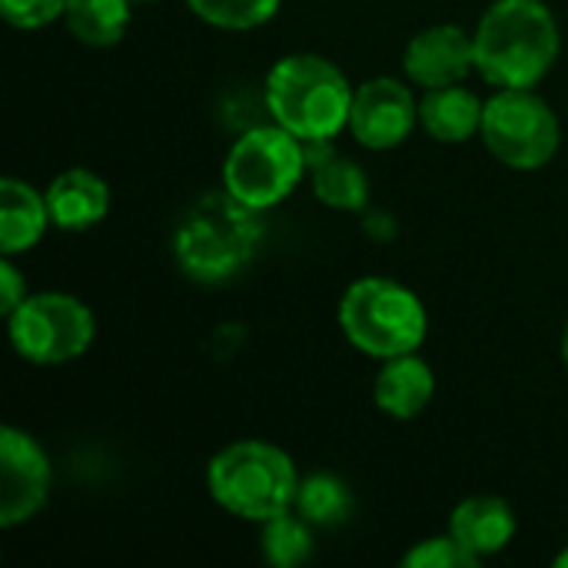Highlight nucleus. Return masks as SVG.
Returning a JSON list of instances; mask_svg holds the SVG:
<instances>
[{"instance_id": "obj_1", "label": "nucleus", "mask_w": 568, "mask_h": 568, "mask_svg": "<svg viewBox=\"0 0 568 568\" xmlns=\"http://www.w3.org/2000/svg\"><path fill=\"white\" fill-rule=\"evenodd\" d=\"M476 73L496 90H536L559 60L562 33L546 0H493L473 30Z\"/></svg>"}, {"instance_id": "obj_2", "label": "nucleus", "mask_w": 568, "mask_h": 568, "mask_svg": "<svg viewBox=\"0 0 568 568\" xmlns=\"http://www.w3.org/2000/svg\"><path fill=\"white\" fill-rule=\"evenodd\" d=\"M263 243L260 210L240 203L226 190L203 193L180 216L173 233V260L183 276L220 286L240 276Z\"/></svg>"}, {"instance_id": "obj_3", "label": "nucleus", "mask_w": 568, "mask_h": 568, "mask_svg": "<svg viewBox=\"0 0 568 568\" xmlns=\"http://www.w3.org/2000/svg\"><path fill=\"white\" fill-rule=\"evenodd\" d=\"M356 87L320 53H286L266 73V110L273 123L303 143L336 140L349 130Z\"/></svg>"}, {"instance_id": "obj_4", "label": "nucleus", "mask_w": 568, "mask_h": 568, "mask_svg": "<svg viewBox=\"0 0 568 568\" xmlns=\"http://www.w3.org/2000/svg\"><path fill=\"white\" fill-rule=\"evenodd\" d=\"M206 493L223 513L263 526L296 506L300 473L286 449L263 439H240L206 463Z\"/></svg>"}, {"instance_id": "obj_5", "label": "nucleus", "mask_w": 568, "mask_h": 568, "mask_svg": "<svg viewBox=\"0 0 568 568\" xmlns=\"http://www.w3.org/2000/svg\"><path fill=\"white\" fill-rule=\"evenodd\" d=\"M336 320L346 343L379 363L419 353L429 333L423 300L389 276H363L349 283L339 300Z\"/></svg>"}, {"instance_id": "obj_6", "label": "nucleus", "mask_w": 568, "mask_h": 568, "mask_svg": "<svg viewBox=\"0 0 568 568\" xmlns=\"http://www.w3.org/2000/svg\"><path fill=\"white\" fill-rule=\"evenodd\" d=\"M306 143L280 123H260L236 136L223 160V190L253 210H273L306 180Z\"/></svg>"}, {"instance_id": "obj_7", "label": "nucleus", "mask_w": 568, "mask_h": 568, "mask_svg": "<svg viewBox=\"0 0 568 568\" xmlns=\"http://www.w3.org/2000/svg\"><path fill=\"white\" fill-rule=\"evenodd\" d=\"M13 353L33 366H67L80 359L97 336L93 310L60 290L27 293V300L3 316Z\"/></svg>"}, {"instance_id": "obj_8", "label": "nucleus", "mask_w": 568, "mask_h": 568, "mask_svg": "<svg viewBox=\"0 0 568 568\" xmlns=\"http://www.w3.org/2000/svg\"><path fill=\"white\" fill-rule=\"evenodd\" d=\"M479 136L503 166L529 173L556 160L562 126L536 90H496L486 100Z\"/></svg>"}, {"instance_id": "obj_9", "label": "nucleus", "mask_w": 568, "mask_h": 568, "mask_svg": "<svg viewBox=\"0 0 568 568\" xmlns=\"http://www.w3.org/2000/svg\"><path fill=\"white\" fill-rule=\"evenodd\" d=\"M53 469L43 446L17 429H0V526L17 529L30 523L50 499Z\"/></svg>"}, {"instance_id": "obj_10", "label": "nucleus", "mask_w": 568, "mask_h": 568, "mask_svg": "<svg viewBox=\"0 0 568 568\" xmlns=\"http://www.w3.org/2000/svg\"><path fill=\"white\" fill-rule=\"evenodd\" d=\"M419 126V100L396 77H373L353 93L349 133L359 146L386 153L409 140Z\"/></svg>"}, {"instance_id": "obj_11", "label": "nucleus", "mask_w": 568, "mask_h": 568, "mask_svg": "<svg viewBox=\"0 0 568 568\" xmlns=\"http://www.w3.org/2000/svg\"><path fill=\"white\" fill-rule=\"evenodd\" d=\"M403 70L423 90L463 83L476 70L473 33H466L456 23H433V27L419 30L406 43Z\"/></svg>"}, {"instance_id": "obj_12", "label": "nucleus", "mask_w": 568, "mask_h": 568, "mask_svg": "<svg viewBox=\"0 0 568 568\" xmlns=\"http://www.w3.org/2000/svg\"><path fill=\"white\" fill-rule=\"evenodd\" d=\"M43 193H47L50 220L63 233H87L97 223H103L110 213V186L100 173L87 166L63 170L60 176L50 180Z\"/></svg>"}, {"instance_id": "obj_13", "label": "nucleus", "mask_w": 568, "mask_h": 568, "mask_svg": "<svg viewBox=\"0 0 568 568\" xmlns=\"http://www.w3.org/2000/svg\"><path fill=\"white\" fill-rule=\"evenodd\" d=\"M436 396V373L426 359L416 353L383 359L376 383H373V403L383 416L409 423L429 409Z\"/></svg>"}, {"instance_id": "obj_14", "label": "nucleus", "mask_w": 568, "mask_h": 568, "mask_svg": "<svg viewBox=\"0 0 568 568\" xmlns=\"http://www.w3.org/2000/svg\"><path fill=\"white\" fill-rule=\"evenodd\" d=\"M306 180L313 186V196L329 206V210H343V213H356L366 210L369 203V180L363 173V166L349 156H343L333 140L323 143H306Z\"/></svg>"}, {"instance_id": "obj_15", "label": "nucleus", "mask_w": 568, "mask_h": 568, "mask_svg": "<svg viewBox=\"0 0 568 568\" xmlns=\"http://www.w3.org/2000/svg\"><path fill=\"white\" fill-rule=\"evenodd\" d=\"M516 509L499 496H469L449 516V532L483 562L516 539Z\"/></svg>"}, {"instance_id": "obj_16", "label": "nucleus", "mask_w": 568, "mask_h": 568, "mask_svg": "<svg viewBox=\"0 0 568 568\" xmlns=\"http://www.w3.org/2000/svg\"><path fill=\"white\" fill-rule=\"evenodd\" d=\"M50 226L53 220H50L47 193H40L27 180L3 176L0 180V256H20L33 250Z\"/></svg>"}, {"instance_id": "obj_17", "label": "nucleus", "mask_w": 568, "mask_h": 568, "mask_svg": "<svg viewBox=\"0 0 568 568\" xmlns=\"http://www.w3.org/2000/svg\"><path fill=\"white\" fill-rule=\"evenodd\" d=\"M486 100L473 93L466 83L436 87L419 97V126L436 143H466L483 126Z\"/></svg>"}, {"instance_id": "obj_18", "label": "nucleus", "mask_w": 568, "mask_h": 568, "mask_svg": "<svg viewBox=\"0 0 568 568\" xmlns=\"http://www.w3.org/2000/svg\"><path fill=\"white\" fill-rule=\"evenodd\" d=\"M133 17V0H67L63 23L87 47H113L123 40Z\"/></svg>"}, {"instance_id": "obj_19", "label": "nucleus", "mask_w": 568, "mask_h": 568, "mask_svg": "<svg viewBox=\"0 0 568 568\" xmlns=\"http://www.w3.org/2000/svg\"><path fill=\"white\" fill-rule=\"evenodd\" d=\"M306 523L316 529H336L353 516V493L349 486L333 476V473H313L300 479L296 506H293Z\"/></svg>"}, {"instance_id": "obj_20", "label": "nucleus", "mask_w": 568, "mask_h": 568, "mask_svg": "<svg viewBox=\"0 0 568 568\" xmlns=\"http://www.w3.org/2000/svg\"><path fill=\"white\" fill-rule=\"evenodd\" d=\"M313 523H306L296 509L273 516L260 526V552L270 566L276 568H296L310 562L313 549H316V536H313Z\"/></svg>"}, {"instance_id": "obj_21", "label": "nucleus", "mask_w": 568, "mask_h": 568, "mask_svg": "<svg viewBox=\"0 0 568 568\" xmlns=\"http://www.w3.org/2000/svg\"><path fill=\"white\" fill-rule=\"evenodd\" d=\"M186 7L216 30H256L280 13L283 0H186Z\"/></svg>"}, {"instance_id": "obj_22", "label": "nucleus", "mask_w": 568, "mask_h": 568, "mask_svg": "<svg viewBox=\"0 0 568 568\" xmlns=\"http://www.w3.org/2000/svg\"><path fill=\"white\" fill-rule=\"evenodd\" d=\"M403 566L406 568H476L479 559L453 536H433V539H423L416 542L406 556H403Z\"/></svg>"}, {"instance_id": "obj_23", "label": "nucleus", "mask_w": 568, "mask_h": 568, "mask_svg": "<svg viewBox=\"0 0 568 568\" xmlns=\"http://www.w3.org/2000/svg\"><path fill=\"white\" fill-rule=\"evenodd\" d=\"M67 0H0V13L17 30H40L53 20H63Z\"/></svg>"}, {"instance_id": "obj_24", "label": "nucleus", "mask_w": 568, "mask_h": 568, "mask_svg": "<svg viewBox=\"0 0 568 568\" xmlns=\"http://www.w3.org/2000/svg\"><path fill=\"white\" fill-rule=\"evenodd\" d=\"M27 280H23V273L17 270V263H13V256H3L0 260V313L3 316H10L23 300H27Z\"/></svg>"}, {"instance_id": "obj_25", "label": "nucleus", "mask_w": 568, "mask_h": 568, "mask_svg": "<svg viewBox=\"0 0 568 568\" xmlns=\"http://www.w3.org/2000/svg\"><path fill=\"white\" fill-rule=\"evenodd\" d=\"M559 353H562V363H566V369H568V323H566V329H562V343H559Z\"/></svg>"}, {"instance_id": "obj_26", "label": "nucleus", "mask_w": 568, "mask_h": 568, "mask_svg": "<svg viewBox=\"0 0 568 568\" xmlns=\"http://www.w3.org/2000/svg\"><path fill=\"white\" fill-rule=\"evenodd\" d=\"M552 566H556V568H568V549H562V552H559V556L552 559Z\"/></svg>"}, {"instance_id": "obj_27", "label": "nucleus", "mask_w": 568, "mask_h": 568, "mask_svg": "<svg viewBox=\"0 0 568 568\" xmlns=\"http://www.w3.org/2000/svg\"><path fill=\"white\" fill-rule=\"evenodd\" d=\"M133 3H156V0H133Z\"/></svg>"}]
</instances>
